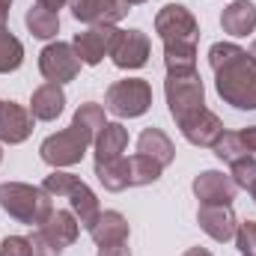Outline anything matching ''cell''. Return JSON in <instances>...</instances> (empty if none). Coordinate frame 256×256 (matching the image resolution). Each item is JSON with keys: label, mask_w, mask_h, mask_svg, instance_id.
<instances>
[{"label": "cell", "mask_w": 256, "mask_h": 256, "mask_svg": "<svg viewBox=\"0 0 256 256\" xmlns=\"http://www.w3.org/2000/svg\"><path fill=\"white\" fill-rule=\"evenodd\" d=\"M208 66L214 72V90L226 104L236 110H256V63L244 48L214 42L208 48Z\"/></svg>", "instance_id": "6da1fadb"}, {"label": "cell", "mask_w": 256, "mask_h": 256, "mask_svg": "<svg viewBox=\"0 0 256 256\" xmlns=\"http://www.w3.org/2000/svg\"><path fill=\"white\" fill-rule=\"evenodd\" d=\"M0 208L27 226H33V224L42 226L45 218L54 212L51 194L42 185L36 188V185H24V182H3L0 185Z\"/></svg>", "instance_id": "7a4b0ae2"}, {"label": "cell", "mask_w": 256, "mask_h": 256, "mask_svg": "<svg viewBox=\"0 0 256 256\" xmlns=\"http://www.w3.org/2000/svg\"><path fill=\"white\" fill-rule=\"evenodd\" d=\"M42 188L51 194V196H66L68 200V206H72V212H74V218L80 220V226H92L96 224V218H98V196L92 194V188L86 185V182H80L74 173H63V170H54L51 176H45V182H42Z\"/></svg>", "instance_id": "3957f363"}, {"label": "cell", "mask_w": 256, "mask_h": 256, "mask_svg": "<svg viewBox=\"0 0 256 256\" xmlns=\"http://www.w3.org/2000/svg\"><path fill=\"white\" fill-rule=\"evenodd\" d=\"M164 96H167V108H170V116L176 120V126H182L185 120H191L194 114H200L206 108V86L196 72L167 74Z\"/></svg>", "instance_id": "277c9868"}, {"label": "cell", "mask_w": 256, "mask_h": 256, "mask_svg": "<svg viewBox=\"0 0 256 256\" xmlns=\"http://www.w3.org/2000/svg\"><path fill=\"white\" fill-rule=\"evenodd\" d=\"M90 146H92V137L86 131H80L78 126H68L63 131H57V134H51V137H45L42 146H39V155H42V161L48 167L60 170V167L80 164Z\"/></svg>", "instance_id": "5b68a950"}, {"label": "cell", "mask_w": 256, "mask_h": 256, "mask_svg": "<svg viewBox=\"0 0 256 256\" xmlns=\"http://www.w3.org/2000/svg\"><path fill=\"white\" fill-rule=\"evenodd\" d=\"M104 104H108V110H110L114 116H120V120L143 116V114L152 108V86H149L143 78L116 80V84H110Z\"/></svg>", "instance_id": "8992f818"}, {"label": "cell", "mask_w": 256, "mask_h": 256, "mask_svg": "<svg viewBox=\"0 0 256 256\" xmlns=\"http://www.w3.org/2000/svg\"><path fill=\"white\" fill-rule=\"evenodd\" d=\"M155 33L161 36L164 45H194L200 42V24L191 15L188 6L182 3H167L155 15Z\"/></svg>", "instance_id": "52a82bcc"}, {"label": "cell", "mask_w": 256, "mask_h": 256, "mask_svg": "<svg viewBox=\"0 0 256 256\" xmlns=\"http://www.w3.org/2000/svg\"><path fill=\"white\" fill-rule=\"evenodd\" d=\"M80 66L84 63H80L74 45H68V42H51L39 54V72H42V78L48 84H60L63 86L68 80H74Z\"/></svg>", "instance_id": "ba28073f"}, {"label": "cell", "mask_w": 256, "mask_h": 256, "mask_svg": "<svg viewBox=\"0 0 256 256\" xmlns=\"http://www.w3.org/2000/svg\"><path fill=\"white\" fill-rule=\"evenodd\" d=\"M116 27L114 24H96L84 33L74 36V51L80 57L84 66H98L104 57H110V48H114V39H116Z\"/></svg>", "instance_id": "9c48e42d"}, {"label": "cell", "mask_w": 256, "mask_h": 256, "mask_svg": "<svg viewBox=\"0 0 256 256\" xmlns=\"http://www.w3.org/2000/svg\"><path fill=\"white\" fill-rule=\"evenodd\" d=\"M149 36L143 30H120L110 48V60L116 68H143L149 63Z\"/></svg>", "instance_id": "30bf717a"}, {"label": "cell", "mask_w": 256, "mask_h": 256, "mask_svg": "<svg viewBox=\"0 0 256 256\" xmlns=\"http://www.w3.org/2000/svg\"><path fill=\"white\" fill-rule=\"evenodd\" d=\"M236 194L238 185L220 170H206L194 179V196L200 200V206H232Z\"/></svg>", "instance_id": "8fae6325"}, {"label": "cell", "mask_w": 256, "mask_h": 256, "mask_svg": "<svg viewBox=\"0 0 256 256\" xmlns=\"http://www.w3.org/2000/svg\"><path fill=\"white\" fill-rule=\"evenodd\" d=\"M68 6H72V15L80 24H90V27L116 24L131 12V6L126 0H68Z\"/></svg>", "instance_id": "7c38bea8"}, {"label": "cell", "mask_w": 256, "mask_h": 256, "mask_svg": "<svg viewBox=\"0 0 256 256\" xmlns=\"http://www.w3.org/2000/svg\"><path fill=\"white\" fill-rule=\"evenodd\" d=\"M196 224H200V230L208 238H214L220 244L232 242L236 238V230H238V218H236L232 206H200Z\"/></svg>", "instance_id": "4fadbf2b"}, {"label": "cell", "mask_w": 256, "mask_h": 256, "mask_svg": "<svg viewBox=\"0 0 256 256\" xmlns=\"http://www.w3.org/2000/svg\"><path fill=\"white\" fill-rule=\"evenodd\" d=\"M33 134V114L18 102H0V143L18 146Z\"/></svg>", "instance_id": "5bb4252c"}, {"label": "cell", "mask_w": 256, "mask_h": 256, "mask_svg": "<svg viewBox=\"0 0 256 256\" xmlns=\"http://www.w3.org/2000/svg\"><path fill=\"white\" fill-rule=\"evenodd\" d=\"M179 131H182V137L188 143H194V146H208L212 149L220 140V134H224V122H220L218 114H212L208 108H202L200 114H194L191 120H185L179 126Z\"/></svg>", "instance_id": "9a60e30c"}, {"label": "cell", "mask_w": 256, "mask_h": 256, "mask_svg": "<svg viewBox=\"0 0 256 256\" xmlns=\"http://www.w3.org/2000/svg\"><path fill=\"white\" fill-rule=\"evenodd\" d=\"M66 108V92L60 84H42L33 90V98H30V114L33 120L39 122H54Z\"/></svg>", "instance_id": "2e32d148"}, {"label": "cell", "mask_w": 256, "mask_h": 256, "mask_svg": "<svg viewBox=\"0 0 256 256\" xmlns=\"http://www.w3.org/2000/svg\"><path fill=\"white\" fill-rule=\"evenodd\" d=\"M220 27H224V33H230L236 39L250 36L256 30V3H250V0H232L220 12Z\"/></svg>", "instance_id": "e0dca14e"}, {"label": "cell", "mask_w": 256, "mask_h": 256, "mask_svg": "<svg viewBox=\"0 0 256 256\" xmlns=\"http://www.w3.org/2000/svg\"><path fill=\"white\" fill-rule=\"evenodd\" d=\"M54 244H60V248H68V244H74L78 242V232H80V220L74 218V212H66V208H54L48 218H45V224L39 226Z\"/></svg>", "instance_id": "ac0fdd59"}, {"label": "cell", "mask_w": 256, "mask_h": 256, "mask_svg": "<svg viewBox=\"0 0 256 256\" xmlns=\"http://www.w3.org/2000/svg\"><path fill=\"white\" fill-rule=\"evenodd\" d=\"M137 152L140 155H149L161 167H170L173 158H176V146H173V140L161 128H143L140 137H137Z\"/></svg>", "instance_id": "d6986e66"}, {"label": "cell", "mask_w": 256, "mask_h": 256, "mask_svg": "<svg viewBox=\"0 0 256 256\" xmlns=\"http://www.w3.org/2000/svg\"><path fill=\"white\" fill-rule=\"evenodd\" d=\"M128 220L120 214V212H98L96 224L90 226V236L92 242L102 248V244H116V242H128Z\"/></svg>", "instance_id": "ffe728a7"}, {"label": "cell", "mask_w": 256, "mask_h": 256, "mask_svg": "<svg viewBox=\"0 0 256 256\" xmlns=\"http://www.w3.org/2000/svg\"><path fill=\"white\" fill-rule=\"evenodd\" d=\"M96 161H114V158H122L128 146V128H122L120 122H108V126L98 131L96 137Z\"/></svg>", "instance_id": "44dd1931"}, {"label": "cell", "mask_w": 256, "mask_h": 256, "mask_svg": "<svg viewBox=\"0 0 256 256\" xmlns=\"http://www.w3.org/2000/svg\"><path fill=\"white\" fill-rule=\"evenodd\" d=\"M24 24L27 30L36 36V39H54L60 33V12H51L45 6H30L27 15H24Z\"/></svg>", "instance_id": "7402d4cb"}, {"label": "cell", "mask_w": 256, "mask_h": 256, "mask_svg": "<svg viewBox=\"0 0 256 256\" xmlns=\"http://www.w3.org/2000/svg\"><path fill=\"white\" fill-rule=\"evenodd\" d=\"M164 167L158 161H152L149 155H131L128 158V188H143V185H155L161 179Z\"/></svg>", "instance_id": "603a6c76"}, {"label": "cell", "mask_w": 256, "mask_h": 256, "mask_svg": "<svg viewBox=\"0 0 256 256\" xmlns=\"http://www.w3.org/2000/svg\"><path fill=\"white\" fill-rule=\"evenodd\" d=\"M96 176L108 191L120 194L128 188V158H114V161H96Z\"/></svg>", "instance_id": "cb8c5ba5"}, {"label": "cell", "mask_w": 256, "mask_h": 256, "mask_svg": "<svg viewBox=\"0 0 256 256\" xmlns=\"http://www.w3.org/2000/svg\"><path fill=\"white\" fill-rule=\"evenodd\" d=\"M72 126H78L80 131H86V134L92 137V143H96L98 131L108 126V120H104V108H102V104H96V102H84V104L74 110Z\"/></svg>", "instance_id": "d4e9b609"}, {"label": "cell", "mask_w": 256, "mask_h": 256, "mask_svg": "<svg viewBox=\"0 0 256 256\" xmlns=\"http://www.w3.org/2000/svg\"><path fill=\"white\" fill-rule=\"evenodd\" d=\"M164 66H167V74L196 72V48L194 45H164Z\"/></svg>", "instance_id": "484cf974"}, {"label": "cell", "mask_w": 256, "mask_h": 256, "mask_svg": "<svg viewBox=\"0 0 256 256\" xmlns=\"http://www.w3.org/2000/svg\"><path fill=\"white\" fill-rule=\"evenodd\" d=\"M24 63V45L3 27L0 30V74H9Z\"/></svg>", "instance_id": "4316f807"}, {"label": "cell", "mask_w": 256, "mask_h": 256, "mask_svg": "<svg viewBox=\"0 0 256 256\" xmlns=\"http://www.w3.org/2000/svg\"><path fill=\"white\" fill-rule=\"evenodd\" d=\"M212 149H214V155H218L220 161H226V164H236V161H242V158H250V152H248V146H244V140H242L238 131H224L220 140H218Z\"/></svg>", "instance_id": "83f0119b"}, {"label": "cell", "mask_w": 256, "mask_h": 256, "mask_svg": "<svg viewBox=\"0 0 256 256\" xmlns=\"http://www.w3.org/2000/svg\"><path fill=\"white\" fill-rule=\"evenodd\" d=\"M232 182L238 185V188H244V191L254 196L256 202V158L250 155V158H242V161H236L232 164Z\"/></svg>", "instance_id": "f1b7e54d"}, {"label": "cell", "mask_w": 256, "mask_h": 256, "mask_svg": "<svg viewBox=\"0 0 256 256\" xmlns=\"http://www.w3.org/2000/svg\"><path fill=\"white\" fill-rule=\"evenodd\" d=\"M236 248L242 256H256V220H244L236 230Z\"/></svg>", "instance_id": "f546056e"}, {"label": "cell", "mask_w": 256, "mask_h": 256, "mask_svg": "<svg viewBox=\"0 0 256 256\" xmlns=\"http://www.w3.org/2000/svg\"><path fill=\"white\" fill-rule=\"evenodd\" d=\"M30 248H33V256H63V248L54 244L42 230H36V232L30 236Z\"/></svg>", "instance_id": "4dcf8cb0"}, {"label": "cell", "mask_w": 256, "mask_h": 256, "mask_svg": "<svg viewBox=\"0 0 256 256\" xmlns=\"http://www.w3.org/2000/svg\"><path fill=\"white\" fill-rule=\"evenodd\" d=\"M0 254L3 256H33V248H30V238H24V236H6L3 244H0Z\"/></svg>", "instance_id": "1f68e13d"}, {"label": "cell", "mask_w": 256, "mask_h": 256, "mask_svg": "<svg viewBox=\"0 0 256 256\" xmlns=\"http://www.w3.org/2000/svg\"><path fill=\"white\" fill-rule=\"evenodd\" d=\"M98 256H131V248H128V242H116V244H102V248H98Z\"/></svg>", "instance_id": "d6a6232c"}, {"label": "cell", "mask_w": 256, "mask_h": 256, "mask_svg": "<svg viewBox=\"0 0 256 256\" xmlns=\"http://www.w3.org/2000/svg\"><path fill=\"white\" fill-rule=\"evenodd\" d=\"M238 134H242V140H244V146H248V152H250V155H256V126H248V128H242Z\"/></svg>", "instance_id": "836d02e7"}, {"label": "cell", "mask_w": 256, "mask_h": 256, "mask_svg": "<svg viewBox=\"0 0 256 256\" xmlns=\"http://www.w3.org/2000/svg\"><path fill=\"white\" fill-rule=\"evenodd\" d=\"M36 3H39V6H45V9H51V12H60L66 0H36Z\"/></svg>", "instance_id": "e575fe53"}, {"label": "cell", "mask_w": 256, "mask_h": 256, "mask_svg": "<svg viewBox=\"0 0 256 256\" xmlns=\"http://www.w3.org/2000/svg\"><path fill=\"white\" fill-rule=\"evenodd\" d=\"M6 18H9V3H3V0H0V30L6 27Z\"/></svg>", "instance_id": "d590c367"}, {"label": "cell", "mask_w": 256, "mask_h": 256, "mask_svg": "<svg viewBox=\"0 0 256 256\" xmlns=\"http://www.w3.org/2000/svg\"><path fill=\"white\" fill-rule=\"evenodd\" d=\"M182 256H212V254H208L206 248H191L188 254H182Z\"/></svg>", "instance_id": "8d00e7d4"}, {"label": "cell", "mask_w": 256, "mask_h": 256, "mask_svg": "<svg viewBox=\"0 0 256 256\" xmlns=\"http://www.w3.org/2000/svg\"><path fill=\"white\" fill-rule=\"evenodd\" d=\"M250 57H254V63H256V39H254V45H250V51H248Z\"/></svg>", "instance_id": "74e56055"}, {"label": "cell", "mask_w": 256, "mask_h": 256, "mask_svg": "<svg viewBox=\"0 0 256 256\" xmlns=\"http://www.w3.org/2000/svg\"><path fill=\"white\" fill-rule=\"evenodd\" d=\"M128 6H140V3H146V0H126Z\"/></svg>", "instance_id": "f35d334b"}, {"label": "cell", "mask_w": 256, "mask_h": 256, "mask_svg": "<svg viewBox=\"0 0 256 256\" xmlns=\"http://www.w3.org/2000/svg\"><path fill=\"white\" fill-rule=\"evenodd\" d=\"M0 161H3V146H0Z\"/></svg>", "instance_id": "ab89813d"}, {"label": "cell", "mask_w": 256, "mask_h": 256, "mask_svg": "<svg viewBox=\"0 0 256 256\" xmlns=\"http://www.w3.org/2000/svg\"><path fill=\"white\" fill-rule=\"evenodd\" d=\"M3 3H12V0H3Z\"/></svg>", "instance_id": "60d3db41"}, {"label": "cell", "mask_w": 256, "mask_h": 256, "mask_svg": "<svg viewBox=\"0 0 256 256\" xmlns=\"http://www.w3.org/2000/svg\"><path fill=\"white\" fill-rule=\"evenodd\" d=\"M0 256H3V254H0Z\"/></svg>", "instance_id": "b9f144b4"}]
</instances>
